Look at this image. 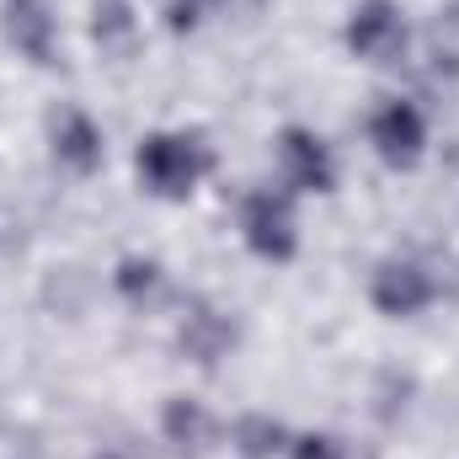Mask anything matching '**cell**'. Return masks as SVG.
I'll list each match as a JSON object with an SVG mask.
<instances>
[{
  "label": "cell",
  "instance_id": "ba28073f",
  "mask_svg": "<svg viewBox=\"0 0 459 459\" xmlns=\"http://www.w3.org/2000/svg\"><path fill=\"white\" fill-rule=\"evenodd\" d=\"M54 155H59L65 166H75V171H91V166L102 160V134H97V123L86 113H65L54 123Z\"/></svg>",
  "mask_w": 459,
  "mask_h": 459
},
{
  "label": "cell",
  "instance_id": "8992f818",
  "mask_svg": "<svg viewBox=\"0 0 459 459\" xmlns=\"http://www.w3.org/2000/svg\"><path fill=\"white\" fill-rule=\"evenodd\" d=\"M368 294H374V305L385 316H417V310L433 305V278L417 262H385L374 273V289Z\"/></svg>",
  "mask_w": 459,
  "mask_h": 459
},
{
  "label": "cell",
  "instance_id": "9c48e42d",
  "mask_svg": "<svg viewBox=\"0 0 459 459\" xmlns=\"http://www.w3.org/2000/svg\"><path fill=\"white\" fill-rule=\"evenodd\" d=\"M204 428H209V417H204L193 401H171V411H166V433H171L177 444H187V438L198 444V438H204Z\"/></svg>",
  "mask_w": 459,
  "mask_h": 459
},
{
  "label": "cell",
  "instance_id": "52a82bcc",
  "mask_svg": "<svg viewBox=\"0 0 459 459\" xmlns=\"http://www.w3.org/2000/svg\"><path fill=\"white\" fill-rule=\"evenodd\" d=\"M5 38L16 43V54L27 59H48L54 54V16L48 0H5Z\"/></svg>",
  "mask_w": 459,
  "mask_h": 459
},
{
  "label": "cell",
  "instance_id": "30bf717a",
  "mask_svg": "<svg viewBox=\"0 0 459 459\" xmlns=\"http://www.w3.org/2000/svg\"><path fill=\"white\" fill-rule=\"evenodd\" d=\"M278 438H283V428H278V422H262V417L240 422V444H246V455H273V449H278Z\"/></svg>",
  "mask_w": 459,
  "mask_h": 459
},
{
  "label": "cell",
  "instance_id": "7a4b0ae2",
  "mask_svg": "<svg viewBox=\"0 0 459 459\" xmlns=\"http://www.w3.org/2000/svg\"><path fill=\"white\" fill-rule=\"evenodd\" d=\"M240 230H246V246L267 262H289L294 256V209L283 193H251L246 209H240Z\"/></svg>",
  "mask_w": 459,
  "mask_h": 459
},
{
  "label": "cell",
  "instance_id": "5b68a950",
  "mask_svg": "<svg viewBox=\"0 0 459 459\" xmlns=\"http://www.w3.org/2000/svg\"><path fill=\"white\" fill-rule=\"evenodd\" d=\"M278 160H283V177H289L299 193H332V182H337L332 150H326L310 128H289V134L278 139Z\"/></svg>",
  "mask_w": 459,
  "mask_h": 459
},
{
  "label": "cell",
  "instance_id": "6da1fadb",
  "mask_svg": "<svg viewBox=\"0 0 459 459\" xmlns=\"http://www.w3.org/2000/svg\"><path fill=\"white\" fill-rule=\"evenodd\" d=\"M204 166H209V160H204L198 139H187V134H150V139L139 144V177H144V187L160 193V198H187V193L198 187Z\"/></svg>",
  "mask_w": 459,
  "mask_h": 459
},
{
  "label": "cell",
  "instance_id": "3957f363",
  "mask_svg": "<svg viewBox=\"0 0 459 459\" xmlns=\"http://www.w3.org/2000/svg\"><path fill=\"white\" fill-rule=\"evenodd\" d=\"M347 48H352L358 59L390 65V59L406 48V22H401V11H395L390 0H368V5H358L352 22H347Z\"/></svg>",
  "mask_w": 459,
  "mask_h": 459
},
{
  "label": "cell",
  "instance_id": "277c9868",
  "mask_svg": "<svg viewBox=\"0 0 459 459\" xmlns=\"http://www.w3.org/2000/svg\"><path fill=\"white\" fill-rule=\"evenodd\" d=\"M368 139H374V150L390 166H411L422 155V144H428V123H422V113L411 102H385L368 117Z\"/></svg>",
  "mask_w": 459,
  "mask_h": 459
},
{
  "label": "cell",
  "instance_id": "8fae6325",
  "mask_svg": "<svg viewBox=\"0 0 459 459\" xmlns=\"http://www.w3.org/2000/svg\"><path fill=\"white\" fill-rule=\"evenodd\" d=\"M294 459H337V444L332 438H299L294 444Z\"/></svg>",
  "mask_w": 459,
  "mask_h": 459
}]
</instances>
